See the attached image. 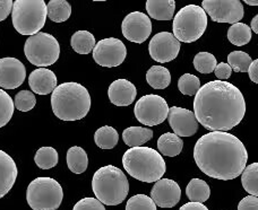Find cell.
Listing matches in <instances>:
<instances>
[{
    "instance_id": "44dd1931",
    "label": "cell",
    "mask_w": 258,
    "mask_h": 210,
    "mask_svg": "<svg viewBox=\"0 0 258 210\" xmlns=\"http://www.w3.org/2000/svg\"><path fill=\"white\" fill-rule=\"evenodd\" d=\"M146 11L150 17L156 21H170L174 16V0H147Z\"/></svg>"
},
{
    "instance_id": "f1b7e54d",
    "label": "cell",
    "mask_w": 258,
    "mask_h": 210,
    "mask_svg": "<svg viewBox=\"0 0 258 210\" xmlns=\"http://www.w3.org/2000/svg\"><path fill=\"white\" fill-rule=\"evenodd\" d=\"M47 8L48 17L54 23L66 22L72 15V6L66 0H50Z\"/></svg>"
},
{
    "instance_id": "e575fe53",
    "label": "cell",
    "mask_w": 258,
    "mask_h": 210,
    "mask_svg": "<svg viewBox=\"0 0 258 210\" xmlns=\"http://www.w3.org/2000/svg\"><path fill=\"white\" fill-rule=\"evenodd\" d=\"M15 109V103L13 98L0 88V128H3L11 121Z\"/></svg>"
},
{
    "instance_id": "836d02e7",
    "label": "cell",
    "mask_w": 258,
    "mask_h": 210,
    "mask_svg": "<svg viewBox=\"0 0 258 210\" xmlns=\"http://www.w3.org/2000/svg\"><path fill=\"white\" fill-rule=\"evenodd\" d=\"M251 62L249 54L243 51H233L228 54V65L236 72H248Z\"/></svg>"
},
{
    "instance_id": "2e32d148",
    "label": "cell",
    "mask_w": 258,
    "mask_h": 210,
    "mask_svg": "<svg viewBox=\"0 0 258 210\" xmlns=\"http://www.w3.org/2000/svg\"><path fill=\"white\" fill-rule=\"evenodd\" d=\"M151 198L160 208H172L180 201L181 189L176 181L161 179L152 188Z\"/></svg>"
},
{
    "instance_id": "4fadbf2b",
    "label": "cell",
    "mask_w": 258,
    "mask_h": 210,
    "mask_svg": "<svg viewBox=\"0 0 258 210\" xmlns=\"http://www.w3.org/2000/svg\"><path fill=\"white\" fill-rule=\"evenodd\" d=\"M180 51V42L170 32L155 34L149 44V52L154 61L165 63L174 60Z\"/></svg>"
},
{
    "instance_id": "ab89813d",
    "label": "cell",
    "mask_w": 258,
    "mask_h": 210,
    "mask_svg": "<svg viewBox=\"0 0 258 210\" xmlns=\"http://www.w3.org/2000/svg\"><path fill=\"white\" fill-rule=\"evenodd\" d=\"M214 72H215L216 77L219 78V80L224 81L225 79H228V78H230V77H231L232 69H231V67L228 65V63L221 62V63H219L218 66H216Z\"/></svg>"
},
{
    "instance_id": "484cf974",
    "label": "cell",
    "mask_w": 258,
    "mask_h": 210,
    "mask_svg": "<svg viewBox=\"0 0 258 210\" xmlns=\"http://www.w3.org/2000/svg\"><path fill=\"white\" fill-rule=\"evenodd\" d=\"M73 50L80 54H89L93 52L95 48L94 35L87 31H77L74 33L71 40Z\"/></svg>"
},
{
    "instance_id": "277c9868",
    "label": "cell",
    "mask_w": 258,
    "mask_h": 210,
    "mask_svg": "<svg viewBox=\"0 0 258 210\" xmlns=\"http://www.w3.org/2000/svg\"><path fill=\"white\" fill-rule=\"evenodd\" d=\"M122 166L132 177L145 183L160 181L167 170L158 150L143 146L128 149L123 154Z\"/></svg>"
},
{
    "instance_id": "ee69618b",
    "label": "cell",
    "mask_w": 258,
    "mask_h": 210,
    "mask_svg": "<svg viewBox=\"0 0 258 210\" xmlns=\"http://www.w3.org/2000/svg\"><path fill=\"white\" fill-rule=\"evenodd\" d=\"M179 210H209V209H207V207L204 206L203 203L188 202L183 204V206H181Z\"/></svg>"
},
{
    "instance_id": "5bb4252c",
    "label": "cell",
    "mask_w": 258,
    "mask_h": 210,
    "mask_svg": "<svg viewBox=\"0 0 258 210\" xmlns=\"http://www.w3.org/2000/svg\"><path fill=\"white\" fill-rule=\"evenodd\" d=\"M122 35L134 43H143L152 33V22L146 14L133 12L125 17L121 24Z\"/></svg>"
},
{
    "instance_id": "1f68e13d",
    "label": "cell",
    "mask_w": 258,
    "mask_h": 210,
    "mask_svg": "<svg viewBox=\"0 0 258 210\" xmlns=\"http://www.w3.org/2000/svg\"><path fill=\"white\" fill-rule=\"evenodd\" d=\"M58 159L57 150L52 147H41L34 156V162L41 170H50L58 164Z\"/></svg>"
},
{
    "instance_id": "ba28073f",
    "label": "cell",
    "mask_w": 258,
    "mask_h": 210,
    "mask_svg": "<svg viewBox=\"0 0 258 210\" xmlns=\"http://www.w3.org/2000/svg\"><path fill=\"white\" fill-rule=\"evenodd\" d=\"M63 191L52 177H36L27 186L26 200L33 210H56L62 202Z\"/></svg>"
},
{
    "instance_id": "7bdbcfd3",
    "label": "cell",
    "mask_w": 258,
    "mask_h": 210,
    "mask_svg": "<svg viewBox=\"0 0 258 210\" xmlns=\"http://www.w3.org/2000/svg\"><path fill=\"white\" fill-rule=\"evenodd\" d=\"M248 75H249V78L251 81L258 84V59L251 62L249 70H248Z\"/></svg>"
},
{
    "instance_id": "8992f818",
    "label": "cell",
    "mask_w": 258,
    "mask_h": 210,
    "mask_svg": "<svg viewBox=\"0 0 258 210\" xmlns=\"http://www.w3.org/2000/svg\"><path fill=\"white\" fill-rule=\"evenodd\" d=\"M48 17L44 0H16L14 2L12 21L14 29L22 35L40 33Z\"/></svg>"
},
{
    "instance_id": "5b68a950",
    "label": "cell",
    "mask_w": 258,
    "mask_h": 210,
    "mask_svg": "<svg viewBox=\"0 0 258 210\" xmlns=\"http://www.w3.org/2000/svg\"><path fill=\"white\" fill-rule=\"evenodd\" d=\"M92 190L101 203L105 206H117L127 198L129 183L120 168L107 165L94 173Z\"/></svg>"
},
{
    "instance_id": "b9f144b4",
    "label": "cell",
    "mask_w": 258,
    "mask_h": 210,
    "mask_svg": "<svg viewBox=\"0 0 258 210\" xmlns=\"http://www.w3.org/2000/svg\"><path fill=\"white\" fill-rule=\"evenodd\" d=\"M14 2L12 0H0V22L6 20L13 12Z\"/></svg>"
},
{
    "instance_id": "f6af8a7d",
    "label": "cell",
    "mask_w": 258,
    "mask_h": 210,
    "mask_svg": "<svg viewBox=\"0 0 258 210\" xmlns=\"http://www.w3.org/2000/svg\"><path fill=\"white\" fill-rule=\"evenodd\" d=\"M250 29L252 32H255L256 34H258V14L251 20V24H250Z\"/></svg>"
},
{
    "instance_id": "d6a6232c",
    "label": "cell",
    "mask_w": 258,
    "mask_h": 210,
    "mask_svg": "<svg viewBox=\"0 0 258 210\" xmlns=\"http://www.w3.org/2000/svg\"><path fill=\"white\" fill-rule=\"evenodd\" d=\"M192 63L195 69L201 74H211L218 66L216 58L210 52H198L194 58Z\"/></svg>"
},
{
    "instance_id": "52a82bcc",
    "label": "cell",
    "mask_w": 258,
    "mask_h": 210,
    "mask_svg": "<svg viewBox=\"0 0 258 210\" xmlns=\"http://www.w3.org/2000/svg\"><path fill=\"white\" fill-rule=\"evenodd\" d=\"M207 27V14L197 5L182 7L173 17V35L179 42L192 43L201 39Z\"/></svg>"
},
{
    "instance_id": "7402d4cb",
    "label": "cell",
    "mask_w": 258,
    "mask_h": 210,
    "mask_svg": "<svg viewBox=\"0 0 258 210\" xmlns=\"http://www.w3.org/2000/svg\"><path fill=\"white\" fill-rule=\"evenodd\" d=\"M152 138H153V131L149 128L129 127L122 132L123 143L131 148L142 147Z\"/></svg>"
},
{
    "instance_id": "bcb514c9",
    "label": "cell",
    "mask_w": 258,
    "mask_h": 210,
    "mask_svg": "<svg viewBox=\"0 0 258 210\" xmlns=\"http://www.w3.org/2000/svg\"><path fill=\"white\" fill-rule=\"evenodd\" d=\"M245 4L249 6H258V0H245Z\"/></svg>"
},
{
    "instance_id": "60d3db41",
    "label": "cell",
    "mask_w": 258,
    "mask_h": 210,
    "mask_svg": "<svg viewBox=\"0 0 258 210\" xmlns=\"http://www.w3.org/2000/svg\"><path fill=\"white\" fill-rule=\"evenodd\" d=\"M238 210H258V198L254 195L245 197L239 202Z\"/></svg>"
},
{
    "instance_id": "ac0fdd59",
    "label": "cell",
    "mask_w": 258,
    "mask_h": 210,
    "mask_svg": "<svg viewBox=\"0 0 258 210\" xmlns=\"http://www.w3.org/2000/svg\"><path fill=\"white\" fill-rule=\"evenodd\" d=\"M137 90L135 85L127 79H117L109 86L108 96L116 107H128L135 101Z\"/></svg>"
},
{
    "instance_id": "83f0119b",
    "label": "cell",
    "mask_w": 258,
    "mask_h": 210,
    "mask_svg": "<svg viewBox=\"0 0 258 210\" xmlns=\"http://www.w3.org/2000/svg\"><path fill=\"white\" fill-rule=\"evenodd\" d=\"M119 135L114 128L104 126L99 128L94 134L95 145L101 149H112L117 146Z\"/></svg>"
},
{
    "instance_id": "7c38bea8",
    "label": "cell",
    "mask_w": 258,
    "mask_h": 210,
    "mask_svg": "<svg viewBox=\"0 0 258 210\" xmlns=\"http://www.w3.org/2000/svg\"><path fill=\"white\" fill-rule=\"evenodd\" d=\"M127 57V49L122 41L108 38L99 41L93 50V59L99 66L114 68L120 66Z\"/></svg>"
},
{
    "instance_id": "8d00e7d4",
    "label": "cell",
    "mask_w": 258,
    "mask_h": 210,
    "mask_svg": "<svg viewBox=\"0 0 258 210\" xmlns=\"http://www.w3.org/2000/svg\"><path fill=\"white\" fill-rule=\"evenodd\" d=\"M15 108L21 112H29L32 109H34L36 104L35 95L30 90H21L18 92L14 99Z\"/></svg>"
},
{
    "instance_id": "9a60e30c",
    "label": "cell",
    "mask_w": 258,
    "mask_h": 210,
    "mask_svg": "<svg viewBox=\"0 0 258 210\" xmlns=\"http://www.w3.org/2000/svg\"><path fill=\"white\" fill-rule=\"evenodd\" d=\"M26 68L16 58L0 59V87L15 89L24 83Z\"/></svg>"
},
{
    "instance_id": "f35d334b",
    "label": "cell",
    "mask_w": 258,
    "mask_h": 210,
    "mask_svg": "<svg viewBox=\"0 0 258 210\" xmlns=\"http://www.w3.org/2000/svg\"><path fill=\"white\" fill-rule=\"evenodd\" d=\"M73 210H105V207L98 199L84 198L74 206Z\"/></svg>"
},
{
    "instance_id": "6da1fadb",
    "label": "cell",
    "mask_w": 258,
    "mask_h": 210,
    "mask_svg": "<svg viewBox=\"0 0 258 210\" xmlns=\"http://www.w3.org/2000/svg\"><path fill=\"white\" fill-rule=\"evenodd\" d=\"M198 123L211 131H229L245 117L246 102L240 89L228 81L213 80L202 86L194 99Z\"/></svg>"
},
{
    "instance_id": "cb8c5ba5",
    "label": "cell",
    "mask_w": 258,
    "mask_h": 210,
    "mask_svg": "<svg viewBox=\"0 0 258 210\" xmlns=\"http://www.w3.org/2000/svg\"><path fill=\"white\" fill-rule=\"evenodd\" d=\"M67 165L68 168L75 174H82L87 170L89 166V157L84 149L80 146H74L67 152Z\"/></svg>"
},
{
    "instance_id": "4316f807",
    "label": "cell",
    "mask_w": 258,
    "mask_h": 210,
    "mask_svg": "<svg viewBox=\"0 0 258 210\" xmlns=\"http://www.w3.org/2000/svg\"><path fill=\"white\" fill-rule=\"evenodd\" d=\"M186 194L190 202L203 203L209 200L211 195V189L204 180L192 179L186 188Z\"/></svg>"
},
{
    "instance_id": "f546056e",
    "label": "cell",
    "mask_w": 258,
    "mask_h": 210,
    "mask_svg": "<svg viewBox=\"0 0 258 210\" xmlns=\"http://www.w3.org/2000/svg\"><path fill=\"white\" fill-rule=\"evenodd\" d=\"M228 40L236 47H242L251 40V29L243 23H237L228 30Z\"/></svg>"
},
{
    "instance_id": "d590c367",
    "label": "cell",
    "mask_w": 258,
    "mask_h": 210,
    "mask_svg": "<svg viewBox=\"0 0 258 210\" xmlns=\"http://www.w3.org/2000/svg\"><path fill=\"white\" fill-rule=\"evenodd\" d=\"M201 80L198 77L191 74H185L182 75L178 80V88L180 93L187 96H192L196 95L198 90L201 89Z\"/></svg>"
},
{
    "instance_id": "30bf717a",
    "label": "cell",
    "mask_w": 258,
    "mask_h": 210,
    "mask_svg": "<svg viewBox=\"0 0 258 210\" xmlns=\"http://www.w3.org/2000/svg\"><path fill=\"white\" fill-rule=\"evenodd\" d=\"M169 107L165 99L160 95H144L135 104L134 113L142 125L154 127L161 125L169 117Z\"/></svg>"
},
{
    "instance_id": "ffe728a7",
    "label": "cell",
    "mask_w": 258,
    "mask_h": 210,
    "mask_svg": "<svg viewBox=\"0 0 258 210\" xmlns=\"http://www.w3.org/2000/svg\"><path fill=\"white\" fill-rule=\"evenodd\" d=\"M17 174L16 163L7 153L0 149V198H4L12 190Z\"/></svg>"
},
{
    "instance_id": "9c48e42d",
    "label": "cell",
    "mask_w": 258,
    "mask_h": 210,
    "mask_svg": "<svg viewBox=\"0 0 258 210\" xmlns=\"http://www.w3.org/2000/svg\"><path fill=\"white\" fill-rule=\"evenodd\" d=\"M24 53L32 65L40 68L49 67L59 59L60 45L53 35L40 32L26 40Z\"/></svg>"
},
{
    "instance_id": "7a4b0ae2",
    "label": "cell",
    "mask_w": 258,
    "mask_h": 210,
    "mask_svg": "<svg viewBox=\"0 0 258 210\" xmlns=\"http://www.w3.org/2000/svg\"><path fill=\"white\" fill-rule=\"evenodd\" d=\"M194 159L207 176L229 181L246 168L248 153L242 141L229 132L212 131L202 136L194 148Z\"/></svg>"
},
{
    "instance_id": "603a6c76",
    "label": "cell",
    "mask_w": 258,
    "mask_h": 210,
    "mask_svg": "<svg viewBox=\"0 0 258 210\" xmlns=\"http://www.w3.org/2000/svg\"><path fill=\"white\" fill-rule=\"evenodd\" d=\"M183 140L176 134L167 132L160 137L158 140V149L160 154L168 157L178 156L182 152Z\"/></svg>"
},
{
    "instance_id": "d6986e66",
    "label": "cell",
    "mask_w": 258,
    "mask_h": 210,
    "mask_svg": "<svg viewBox=\"0 0 258 210\" xmlns=\"http://www.w3.org/2000/svg\"><path fill=\"white\" fill-rule=\"evenodd\" d=\"M29 85L33 93L48 95L57 88V77L48 68H38L30 74Z\"/></svg>"
},
{
    "instance_id": "74e56055",
    "label": "cell",
    "mask_w": 258,
    "mask_h": 210,
    "mask_svg": "<svg viewBox=\"0 0 258 210\" xmlns=\"http://www.w3.org/2000/svg\"><path fill=\"white\" fill-rule=\"evenodd\" d=\"M126 210H156V204L151 197L136 194L127 201Z\"/></svg>"
},
{
    "instance_id": "4dcf8cb0",
    "label": "cell",
    "mask_w": 258,
    "mask_h": 210,
    "mask_svg": "<svg viewBox=\"0 0 258 210\" xmlns=\"http://www.w3.org/2000/svg\"><path fill=\"white\" fill-rule=\"evenodd\" d=\"M241 183L248 193L258 198V163L246 166L241 175Z\"/></svg>"
},
{
    "instance_id": "e0dca14e",
    "label": "cell",
    "mask_w": 258,
    "mask_h": 210,
    "mask_svg": "<svg viewBox=\"0 0 258 210\" xmlns=\"http://www.w3.org/2000/svg\"><path fill=\"white\" fill-rule=\"evenodd\" d=\"M169 125L179 137H191L198 131V121L190 110L172 107L169 110Z\"/></svg>"
},
{
    "instance_id": "d4e9b609",
    "label": "cell",
    "mask_w": 258,
    "mask_h": 210,
    "mask_svg": "<svg viewBox=\"0 0 258 210\" xmlns=\"http://www.w3.org/2000/svg\"><path fill=\"white\" fill-rule=\"evenodd\" d=\"M146 81L152 88L164 89L171 84V74H170L168 68L153 66L146 72Z\"/></svg>"
},
{
    "instance_id": "3957f363",
    "label": "cell",
    "mask_w": 258,
    "mask_h": 210,
    "mask_svg": "<svg viewBox=\"0 0 258 210\" xmlns=\"http://www.w3.org/2000/svg\"><path fill=\"white\" fill-rule=\"evenodd\" d=\"M52 111L62 121L84 119L91 109L89 90L78 83H63L57 86L51 95Z\"/></svg>"
},
{
    "instance_id": "8fae6325",
    "label": "cell",
    "mask_w": 258,
    "mask_h": 210,
    "mask_svg": "<svg viewBox=\"0 0 258 210\" xmlns=\"http://www.w3.org/2000/svg\"><path fill=\"white\" fill-rule=\"evenodd\" d=\"M202 8L213 22L232 25L240 22L245 13L240 0H203Z\"/></svg>"
}]
</instances>
